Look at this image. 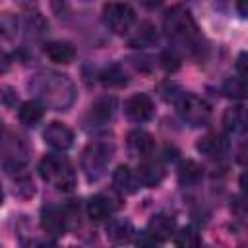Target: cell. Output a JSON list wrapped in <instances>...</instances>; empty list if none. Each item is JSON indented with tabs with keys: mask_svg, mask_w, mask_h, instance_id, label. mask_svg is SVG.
Here are the masks:
<instances>
[{
	"mask_svg": "<svg viewBox=\"0 0 248 248\" xmlns=\"http://www.w3.org/2000/svg\"><path fill=\"white\" fill-rule=\"evenodd\" d=\"M29 89L43 107L54 110H66L76 101L74 81L60 72H52V70L37 72L29 79Z\"/></svg>",
	"mask_w": 248,
	"mask_h": 248,
	"instance_id": "1",
	"label": "cell"
},
{
	"mask_svg": "<svg viewBox=\"0 0 248 248\" xmlns=\"http://www.w3.org/2000/svg\"><path fill=\"white\" fill-rule=\"evenodd\" d=\"M165 31L170 41H174L178 46L188 48L190 52L200 50L202 46V35L198 29V23L188 8L184 6H172L163 19Z\"/></svg>",
	"mask_w": 248,
	"mask_h": 248,
	"instance_id": "2",
	"label": "cell"
},
{
	"mask_svg": "<svg viewBox=\"0 0 248 248\" xmlns=\"http://www.w3.org/2000/svg\"><path fill=\"white\" fill-rule=\"evenodd\" d=\"M39 174L45 182L60 192H70L76 186V170L70 159L62 153H48L39 161Z\"/></svg>",
	"mask_w": 248,
	"mask_h": 248,
	"instance_id": "3",
	"label": "cell"
},
{
	"mask_svg": "<svg viewBox=\"0 0 248 248\" xmlns=\"http://www.w3.org/2000/svg\"><path fill=\"white\" fill-rule=\"evenodd\" d=\"M112 153H114V145L110 141H103V140H95L83 149V153H81V169H83L87 180L95 182L105 174L107 165L112 159Z\"/></svg>",
	"mask_w": 248,
	"mask_h": 248,
	"instance_id": "4",
	"label": "cell"
},
{
	"mask_svg": "<svg viewBox=\"0 0 248 248\" xmlns=\"http://www.w3.org/2000/svg\"><path fill=\"white\" fill-rule=\"evenodd\" d=\"M176 110L190 126H205L211 120V107L205 99L194 93H180L174 97Z\"/></svg>",
	"mask_w": 248,
	"mask_h": 248,
	"instance_id": "5",
	"label": "cell"
},
{
	"mask_svg": "<svg viewBox=\"0 0 248 248\" xmlns=\"http://www.w3.org/2000/svg\"><path fill=\"white\" fill-rule=\"evenodd\" d=\"M136 21L134 10L124 2H110L103 8V23L116 35H126Z\"/></svg>",
	"mask_w": 248,
	"mask_h": 248,
	"instance_id": "6",
	"label": "cell"
},
{
	"mask_svg": "<svg viewBox=\"0 0 248 248\" xmlns=\"http://www.w3.org/2000/svg\"><path fill=\"white\" fill-rule=\"evenodd\" d=\"M41 227L45 231V234L48 236H62L66 234V231L70 229V219L64 207L58 205H46L41 211Z\"/></svg>",
	"mask_w": 248,
	"mask_h": 248,
	"instance_id": "7",
	"label": "cell"
},
{
	"mask_svg": "<svg viewBox=\"0 0 248 248\" xmlns=\"http://www.w3.org/2000/svg\"><path fill=\"white\" fill-rule=\"evenodd\" d=\"M118 207H120V198H114L112 194H97L89 198L85 209L91 221L101 223V221H107L112 215V211Z\"/></svg>",
	"mask_w": 248,
	"mask_h": 248,
	"instance_id": "8",
	"label": "cell"
},
{
	"mask_svg": "<svg viewBox=\"0 0 248 248\" xmlns=\"http://www.w3.org/2000/svg\"><path fill=\"white\" fill-rule=\"evenodd\" d=\"M124 112L126 116L132 120V122H147L153 112H155V107H153V101L149 95L145 93H136L132 95L126 103H124Z\"/></svg>",
	"mask_w": 248,
	"mask_h": 248,
	"instance_id": "9",
	"label": "cell"
},
{
	"mask_svg": "<svg viewBox=\"0 0 248 248\" xmlns=\"http://www.w3.org/2000/svg\"><path fill=\"white\" fill-rule=\"evenodd\" d=\"M43 138H45V141H46L52 149H56V151H66V149H70L72 143H74V132H72L66 124H62V122H50V124L45 128Z\"/></svg>",
	"mask_w": 248,
	"mask_h": 248,
	"instance_id": "10",
	"label": "cell"
},
{
	"mask_svg": "<svg viewBox=\"0 0 248 248\" xmlns=\"http://www.w3.org/2000/svg\"><path fill=\"white\" fill-rule=\"evenodd\" d=\"M174 229H176V223H174V217L172 215H169V213H157V215H153L149 219L145 232L155 242H167V240L172 238Z\"/></svg>",
	"mask_w": 248,
	"mask_h": 248,
	"instance_id": "11",
	"label": "cell"
},
{
	"mask_svg": "<svg viewBox=\"0 0 248 248\" xmlns=\"http://www.w3.org/2000/svg\"><path fill=\"white\" fill-rule=\"evenodd\" d=\"M136 174H138V180L141 186H147V188H153V186H159V182L163 180L165 176V167L161 161H155V159H141V163L138 165L136 169Z\"/></svg>",
	"mask_w": 248,
	"mask_h": 248,
	"instance_id": "12",
	"label": "cell"
},
{
	"mask_svg": "<svg viewBox=\"0 0 248 248\" xmlns=\"http://www.w3.org/2000/svg\"><path fill=\"white\" fill-rule=\"evenodd\" d=\"M126 143H128V151L134 157H140V159L151 157L153 151H155V140L145 130H134V132H130Z\"/></svg>",
	"mask_w": 248,
	"mask_h": 248,
	"instance_id": "13",
	"label": "cell"
},
{
	"mask_svg": "<svg viewBox=\"0 0 248 248\" xmlns=\"http://www.w3.org/2000/svg\"><path fill=\"white\" fill-rule=\"evenodd\" d=\"M112 184H114V190L120 194H134L141 186L136 170H132L128 165L116 167V170L112 172Z\"/></svg>",
	"mask_w": 248,
	"mask_h": 248,
	"instance_id": "14",
	"label": "cell"
},
{
	"mask_svg": "<svg viewBox=\"0 0 248 248\" xmlns=\"http://www.w3.org/2000/svg\"><path fill=\"white\" fill-rule=\"evenodd\" d=\"M45 54L50 62L54 64H70L76 58V50L70 43L66 41H50L45 45Z\"/></svg>",
	"mask_w": 248,
	"mask_h": 248,
	"instance_id": "15",
	"label": "cell"
},
{
	"mask_svg": "<svg viewBox=\"0 0 248 248\" xmlns=\"http://www.w3.org/2000/svg\"><path fill=\"white\" fill-rule=\"evenodd\" d=\"M112 112H114V99L112 97H103V99H99L97 103L91 105L89 118H91L93 124L103 126L112 118Z\"/></svg>",
	"mask_w": 248,
	"mask_h": 248,
	"instance_id": "16",
	"label": "cell"
},
{
	"mask_svg": "<svg viewBox=\"0 0 248 248\" xmlns=\"http://www.w3.org/2000/svg\"><path fill=\"white\" fill-rule=\"evenodd\" d=\"M227 147H229L227 140L221 136H205L198 141V151H202L211 159H221L227 153Z\"/></svg>",
	"mask_w": 248,
	"mask_h": 248,
	"instance_id": "17",
	"label": "cell"
},
{
	"mask_svg": "<svg viewBox=\"0 0 248 248\" xmlns=\"http://www.w3.org/2000/svg\"><path fill=\"white\" fill-rule=\"evenodd\" d=\"M43 114H45V107L39 103V101H25L19 110H17V116H19V122L25 124V126H35L43 120Z\"/></svg>",
	"mask_w": 248,
	"mask_h": 248,
	"instance_id": "18",
	"label": "cell"
},
{
	"mask_svg": "<svg viewBox=\"0 0 248 248\" xmlns=\"http://www.w3.org/2000/svg\"><path fill=\"white\" fill-rule=\"evenodd\" d=\"M134 234V229H132V223L126 221V219H112L107 227V236L116 242V244H122V242H128Z\"/></svg>",
	"mask_w": 248,
	"mask_h": 248,
	"instance_id": "19",
	"label": "cell"
},
{
	"mask_svg": "<svg viewBox=\"0 0 248 248\" xmlns=\"http://www.w3.org/2000/svg\"><path fill=\"white\" fill-rule=\"evenodd\" d=\"M202 176H203V170L196 161L188 159L178 167V182L182 186H196L202 180Z\"/></svg>",
	"mask_w": 248,
	"mask_h": 248,
	"instance_id": "20",
	"label": "cell"
},
{
	"mask_svg": "<svg viewBox=\"0 0 248 248\" xmlns=\"http://www.w3.org/2000/svg\"><path fill=\"white\" fill-rule=\"evenodd\" d=\"M223 128L229 134H234L238 130H244V108L242 107H231L223 114Z\"/></svg>",
	"mask_w": 248,
	"mask_h": 248,
	"instance_id": "21",
	"label": "cell"
},
{
	"mask_svg": "<svg viewBox=\"0 0 248 248\" xmlns=\"http://www.w3.org/2000/svg\"><path fill=\"white\" fill-rule=\"evenodd\" d=\"M12 170H16V178H14V192H16L19 198H31V196L35 194L33 180L27 176V172H23L21 169H17V163H16V167H14Z\"/></svg>",
	"mask_w": 248,
	"mask_h": 248,
	"instance_id": "22",
	"label": "cell"
},
{
	"mask_svg": "<svg viewBox=\"0 0 248 248\" xmlns=\"http://www.w3.org/2000/svg\"><path fill=\"white\" fill-rule=\"evenodd\" d=\"M172 238H174V244L176 246H198L202 242V236H200V232L194 227L180 229L178 232L172 234Z\"/></svg>",
	"mask_w": 248,
	"mask_h": 248,
	"instance_id": "23",
	"label": "cell"
},
{
	"mask_svg": "<svg viewBox=\"0 0 248 248\" xmlns=\"http://www.w3.org/2000/svg\"><path fill=\"white\" fill-rule=\"evenodd\" d=\"M101 81L108 87H122L126 83V74L120 66H110L101 74Z\"/></svg>",
	"mask_w": 248,
	"mask_h": 248,
	"instance_id": "24",
	"label": "cell"
},
{
	"mask_svg": "<svg viewBox=\"0 0 248 248\" xmlns=\"http://www.w3.org/2000/svg\"><path fill=\"white\" fill-rule=\"evenodd\" d=\"M244 78H229L225 83H223V93L231 99H242L244 97Z\"/></svg>",
	"mask_w": 248,
	"mask_h": 248,
	"instance_id": "25",
	"label": "cell"
},
{
	"mask_svg": "<svg viewBox=\"0 0 248 248\" xmlns=\"http://www.w3.org/2000/svg\"><path fill=\"white\" fill-rule=\"evenodd\" d=\"M157 39V33H155V27L153 25H149V23H143L140 29H138V33H136V37L130 41L134 46H145V45H149V43H153Z\"/></svg>",
	"mask_w": 248,
	"mask_h": 248,
	"instance_id": "26",
	"label": "cell"
},
{
	"mask_svg": "<svg viewBox=\"0 0 248 248\" xmlns=\"http://www.w3.org/2000/svg\"><path fill=\"white\" fill-rule=\"evenodd\" d=\"M161 62H163V68H165V70H170V72H172V70L178 68V62H180V60H178V56H176L174 52H165V54L161 56Z\"/></svg>",
	"mask_w": 248,
	"mask_h": 248,
	"instance_id": "27",
	"label": "cell"
},
{
	"mask_svg": "<svg viewBox=\"0 0 248 248\" xmlns=\"http://www.w3.org/2000/svg\"><path fill=\"white\" fill-rule=\"evenodd\" d=\"M231 209L236 217H244V202H242V196H234L232 198V203H231Z\"/></svg>",
	"mask_w": 248,
	"mask_h": 248,
	"instance_id": "28",
	"label": "cell"
},
{
	"mask_svg": "<svg viewBox=\"0 0 248 248\" xmlns=\"http://www.w3.org/2000/svg\"><path fill=\"white\" fill-rule=\"evenodd\" d=\"M8 68H10V56L0 50V74L8 72Z\"/></svg>",
	"mask_w": 248,
	"mask_h": 248,
	"instance_id": "29",
	"label": "cell"
},
{
	"mask_svg": "<svg viewBox=\"0 0 248 248\" xmlns=\"http://www.w3.org/2000/svg\"><path fill=\"white\" fill-rule=\"evenodd\" d=\"M236 10L240 14V17L248 16V0H236Z\"/></svg>",
	"mask_w": 248,
	"mask_h": 248,
	"instance_id": "30",
	"label": "cell"
},
{
	"mask_svg": "<svg viewBox=\"0 0 248 248\" xmlns=\"http://www.w3.org/2000/svg\"><path fill=\"white\" fill-rule=\"evenodd\" d=\"M161 2H163V0H140V4H141L143 8H147V10H155V8H159Z\"/></svg>",
	"mask_w": 248,
	"mask_h": 248,
	"instance_id": "31",
	"label": "cell"
},
{
	"mask_svg": "<svg viewBox=\"0 0 248 248\" xmlns=\"http://www.w3.org/2000/svg\"><path fill=\"white\" fill-rule=\"evenodd\" d=\"M2 202H4V190H2V182H0V205H2Z\"/></svg>",
	"mask_w": 248,
	"mask_h": 248,
	"instance_id": "32",
	"label": "cell"
},
{
	"mask_svg": "<svg viewBox=\"0 0 248 248\" xmlns=\"http://www.w3.org/2000/svg\"><path fill=\"white\" fill-rule=\"evenodd\" d=\"M0 132H2V122H0Z\"/></svg>",
	"mask_w": 248,
	"mask_h": 248,
	"instance_id": "33",
	"label": "cell"
}]
</instances>
